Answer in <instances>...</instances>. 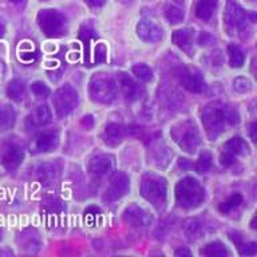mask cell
<instances>
[{
  "instance_id": "1",
  "label": "cell",
  "mask_w": 257,
  "mask_h": 257,
  "mask_svg": "<svg viewBox=\"0 0 257 257\" xmlns=\"http://www.w3.org/2000/svg\"><path fill=\"white\" fill-rule=\"evenodd\" d=\"M238 122V114L221 102L209 103L202 111V123L210 138H216L225 128Z\"/></svg>"
},
{
  "instance_id": "2",
  "label": "cell",
  "mask_w": 257,
  "mask_h": 257,
  "mask_svg": "<svg viewBox=\"0 0 257 257\" xmlns=\"http://www.w3.org/2000/svg\"><path fill=\"white\" fill-rule=\"evenodd\" d=\"M176 198L182 208H197L202 204L205 198L204 188L194 178L186 177L177 184Z\"/></svg>"
},
{
  "instance_id": "3",
  "label": "cell",
  "mask_w": 257,
  "mask_h": 257,
  "mask_svg": "<svg viewBox=\"0 0 257 257\" xmlns=\"http://www.w3.org/2000/svg\"><path fill=\"white\" fill-rule=\"evenodd\" d=\"M90 96L94 102L98 103H111L112 100L116 98V88L115 82L107 76L106 74H95L90 80Z\"/></svg>"
},
{
  "instance_id": "4",
  "label": "cell",
  "mask_w": 257,
  "mask_h": 257,
  "mask_svg": "<svg viewBox=\"0 0 257 257\" xmlns=\"http://www.w3.org/2000/svg\"><path fill=\"white\" fill-rule=\"evenodd\" d=\"M170 134L174 142L186 153H194L200 145L198 132L190 120H184V122L174 124Z\"/></svg>"
},
{
  "instance_id": "5",
  "label": "cell",
  "mask_w": 257,
  "mask_h": 257,
  "mask_svg": "<svg viewBox=\"0 0 257 257\" xmlns=\"http://www.w3.org/2000/svg\"><path fill=\"white\" fill-rule=\"evenodd\" d=\"M141 193L150 204L154 205L157 209H161L166 200L165 180L156 176L145 177L142 185H141Z\"/></svg>"
},
{
  "instance_id": "6",
  "label": "cell",
  "mask_w": 257,
  "mask_h": 257,
  "mask_svg": "<svg viewBox=\"0 0 257 257\" xmlns=\"http://www.w3.org/2000/svg\"><path fill=\"white\" fill-rule=\"evenodd\" d=\"M78 100L79 98H78V92L75 91V88L67 84L56 90L52 98V103H54L56 114L60 118H63L74 111V108L78 106Z\"/></svg>"
},
{
  "instance_id": "7",
  "label": "cell",
  "mask_w": 257,
  "mask_h": 257,
  "mask_svg": "<svg viewBox=\"0 0 257 257\" xmlns=\"http://www.w3.org/2000/svg\"><path fill=\"white\" fill-rule=\"evenodd\" d=\"M224 19L229 30L241 31L246 27L248 22L254 23L256 16H254V14H248L245 10H242L234 0H228Z\"/></svg>"
},
{
  "instance_id": "8",
  "label": "cell",
  "mask_w": 257,
  "mask_h": 257,
  "mask_svg": "<svg viewBox=\"0 0 257 257\" xmlns=\"http://www.w3.org/2000/svg\"><path fill=\"white\" fill-rule=\"evenodd\" d=\"M38 23L46 35L54 36L63 31L66 20L60 12L48 8V10H42L38 14Z\"/></svg>"
},
{
  "instance_id": "9",
  "label": "cell",
  "mask_w": 257,
  "mask_h": 257,
  "mask_svg": "<svg viewBox=\"0 0 257 257\" xmlns=\"http://www.w3.org/2000/svg\"><path fill=\"white\" fill-rule=\"evenodd\" d=\"M128 188H130L128 177L123 174V173H115L112 176L111 181H110L108 188L106 189V193H104L103 197L104 201L114 202V201L119 200L128 192Z\"/></svg>"
},
{
  "instance_id": "10",
  "label": "cell",
  "mask_w": 257,
  "mask_h": 257,
  "mask_svg": "<svg viewBox=\"0 0 257 257\" xmlns=\"http://www.w3.org/2000/svg\"><path fill=\"white\" fill-rule=\"evenodd\" d=\"M123 220L132 226H148L152 222V216L138 205H130L124 209Z\"/></svg>"
},
{
  "instance_id": "11",
  "label": "cell",
  "mask_w": 257,
  "mask_h": 257,
  "mask_svg": "<svg viewBox=\"0 0 257 257\" xmlns=\"http://www.w3.org/2000/svg\"><path fill=\"white\" fill-rule=\"evenodd\" d=\"M114 169V158L108 154H98L90 161L88 170L94 177H104L110 174Z\"/></svg>"
},
{
  "instance_id": "12",
  "label": "cell",
  "mask_w": 257,
  "mask_h": 257,
  "mask_svg": "<svg viewBox=\"0 0 257 257\" xmlns=\"http://www.w3.org/2000/svg\"><path fill=\"white\" fill-rule=\"evenodd\" d=\"M23 160V150L16 145H7L2 149L0 153V161L7 170L12 172L15 170Z\"/></svg>"
},
{
  "instance_id": "13",
  "label": "cell",
  "mask_w": 257,
  "mask_h": 257,
  "mask_svg": "<svg viewBox=\"0 0 257 257\" xmlns=\"http://www.w3.org/2000/svg\"><path fill=\"white\" fill-rule=\"evenodd\" d=\"M180 79L182 86L190 92L200 94L206 88V83H205V79L202 78V75L200 72L194 71V70H184L182 74H181Z\"/></svg>"
},
{
  "instance_id": "14",
  "label": "cell",
  "mask_w": 257,
  "mask_h": 257,
  "mask_svg": "<svg viewBox=\"0 0 257 257\" xmlns=\"http://www.w3.org/2000/svg\"><path fill=\"white\" fill-rule=\"evenodd\" d=\"M137 34L144 42L149 43H157L162 39V30L157 24H154L150 20H142L137 26Z\"/></svg>"
},
{
  "instance_id": "15",
  "label": "cell",
  "mask_w": 257,
  "mask_h": 257,
  "mask_svg": "<svg viewBox=\"0 0 257 257\" xmlns=\"http://www.w3.org/2000/svg\"><path fill=\"white\" fill-rule=\"evenodd\" d=\"M59 141L58 133L54 130H46V132L40 133L39 136L36 137L34 141V150L38 153H46L56 148Z\"/></svg>"
},
{
  "instance_id": "16",
  "label": "cell",
  "mask_w": 257,
  "mask_h": 257,
  "mask_svg": "<svg viewBox=\"0 0 257 257\" xmlns=\"http://www.w3.org/2000/svg\"><path fill=\"white\" fill-rule=\"evenodd\" d=\"M118 83H119L122 92L128 100H136L142 95V88H141L140 84L137 83L136 80L133 79L132 76H128L127 74H119Z\"/></svg>"
},
{
  "instance_id": "17",
  "label": "cell",
  "mask_w": 257,
  "mask_h": 257,
  "mask_svg": "<svg viewBox=\"0 0 257 257\" xmlns=\"http://www.w3.org/2000/svg\"><path fill=\"white\" fill-rule=\"evenodd\" d=\"M51 122V110L46 106H38V107L32 111L31 115H28L27 118V126L30 128L32 127H40Z\"/></svg>"
},
{
  "instance_id": "18",
  "label": "cell",
  "mask_w": 257,
  "mask_h": 257,
  "mask_svg": "<svg viewBox=\"0 0 257 257\" xmlns=\"http://www.w3.org/2000/svg\"><path fill=\"white\" fill-rule=\"evenodd\" d=\"M193 38H194V30L192 28H181L173 32L172 35L173 43L185 51H189V48L192 47Z\"/></svg>"
},
{
  "instance_id": "19",
  "label": "cell",
  "mask_w": 257,
  "mask_h": 257,
  "mask_svg": "<svg viewBox=\"0 0 257 257\" xmlns=\"http://www.w3.org/2000/svg\"><path fill=\"white\" fill-rule=\"evenodd\" d=\"M224 153H226L230 157H237V156H245L249 153V148L246 142L240 137H234L232 140H229L224 146Z\"/></svg>"
},
{
  "instance_id": "20",
  "label": "cell",
  "mask_w": 257,
  "mask_h": 257,
  "mask_svg": "<svg viewBox=\"0 0 257 257\" xmlns=\"http://www.w3.org/2000/svg\"><path fill=\"white\" fill-rule=\"evenodd\" d=\"M124 136V127L118 123H108L104 127V142L110 146H115L122 141Z\"/></svg>"
},
{
  "instance_id": "21",
  "label": "cell",
  "mask_w": 257,
  "mask_h": 257,
  "mask_svg": "<svg viewBox=\"0 0 257 257\" xmlns=\"http://www.w3.org/2000/svg\"><path fill=\"white\" fill-rule=\"evenodd\" d=\"M15 110L10 104H0V132H6L15 123Z\"/></svg>"
},
{
  "instance_id": "22",
  "label": "cell",
  "mask_w": 257,
  "mask_h": 257,
  "mask_svg": "<svg viewBox=\"0 0 257 257\" xmlns=\"http://www.w3.org/2000/svg\"><path fill=\"white\" fill-rule=\"evenodd\" d=\"M56 174H58L56 168L52 164H43L35 169L36 178H38L40 182H44V184L51 182V181L56 177Z\"/></svg>"
},
{
  "instance_id": "23",
  "label": "cell",
  "mask_w": 257,
  "mask_h": 257,
  "mask_svg": "<svg viewBox=\"0 0 257 257\" xmlns=\"http://www.w3.org/2000/svg\"><path fill=\"white\" fill-rule=\"evenodd\" d=\"M217 2L216 0H200L196 6V15L200 19L208 20L212 18L213 11L216 10Z\"/></svg>"
},
{
  "instance_id": "24",
  "label": "cell",
  "mask_w": 257,
  "mask_h": 257,
  "mask_svg": "<svg viewBox=\"0 0 257 257\" xmlns=\"http://www.w3.org/2000/svg\"><path fill=\"white\" fill-rule=\"evenodd\" d=\"M24 92H26V86L22 80L14 79L12 82H10L7 87V94L11 99L20 102L24 98Z\"/></svg>"
},
{
  "instance_id": "25",
  "label": "cell",
  "mask_w": 257,
  "mask_h": 257,
  "mask_svg": "<svg viewBox=\"0 0 257 257\" xmlns=\"http://www.w3.org/2000/svg\"><path fill=\"white\" fill-rule=\"evenodd\" d=\"M201 254L209 257H225L228 256V250L224 246V244H221L220 241H214L210 242L201 250Z\"/></svg>"
},
{
  "instance_id": "26",
  "label": "cell",
  "mask_w": 257,
  "mask_h": 257,
  "mask_svg": "<svg viewBox=\"0 0 257 257\" xmlns=\"http://www.w3.org/2000/svg\"><path fill=\"white\" fill-rule=\"evenodd\" d=\"M202 230V225L197 218H188L184 222V232L189 238H196Z\"/></svg>"
},
{
  "instance_id": "27",
  "label": "cell",
  "mask_w": 257,
  "mask_h": 257,
  "mask_svg": "<svg viewBox=\"0 0 257 257\" xmlns=\"http://www.w3.org/2000/svg\"><path fill=\"white\" fill-rule=\"evenodd\" d=\"M228 54H229V62H230V66L232 67H241L244 64V54L240 50V47H237L234 44L229 46L228 47Z\"/></svg>"
},
{
  "instance_id": "28",
  "label": "cell",
  "mask_w": 257,
  "mask_h": 257,
  "mask_svg": "<svg viewBox=\"0 0 257 257\" xmlns=\"http://www.w3.org/2000/svg\"><path fill=\"white\" fill-rule=\"evenodd\" d=\"M133 74L138 78L142 82H149V80H152L153 78V70L149 67L148 64L140 63V64H134L132 68Z\"/></svg>"
},
{
  "instance_id": "29",
  "label": "cell",
  "mask_w": 257,
  "mask_h": 257,
  "mask_svg": "<svg viewBox=\"0 0 257 257\" xmlns=\"http://www.w3.org/2000/svg\"><path fill=\"white\" fill-rule=\"evenodd\" d=\"M242 204V196H241L240 193H236V194H233L228 198V200H225L222 204L220 205V210L222 213H229L230 210H233L237 206H240Z\"/></svg>"
},
{
  "instance_id": "30",
  "label": "cell",
  "mask_w": 257,
  "mask_h": 257,
  "mask_svg": "<svg viewBox=\"0 0 257 257\" xmlns=\"http://www.w3.org/2000/svg\"><path fill=\"white\" fill-rule=\"evenodd\" d=\"M166 18L172 24L181 23L184 20V11L177 6H168L166 7Z\"/></svg>"
},
{
  "instance_id": "31",
  "label": "cell",
  "mask_w": 257,
  "mask_h": 257,
  "mask_svg": "<svg viewBox=\"0 0 257 257\" xmlns=\"http://www.w3.org/2000/svg\"><path fill=\"white\" fill-rule=\"evenodd\" d=\"M210 166H212V156H210L209 152H204L200 156L198 161H197L196 170L198 173H204L206 170H209Z\"/></svg>"
},
{
  "instance_id": "32",
  "label": "cell",
  "mask_w": 257,
  "mask_h": 257,
  "mask_svg": "<svg viewBox=\"0 0 257 257\" xmlns=\"http://www.w3.org/2000/svg\"><path fill=\"white\" fill-rule=\"evenodd\" d=\"M233 87L238 92H246L250 88V82L244 76H238L233 80Z\"/></svg>"
},
{
  "instance_id": "33",
  "label": "cell",
  "mask_w": 257,
  "mask_h": 257,
  "mask_svg": "<svg viewBox=\"0 0 257 257\" xmlns=\"http://www.w3.org/2000/svg\"><path fill=\"white\" fill-rule=\"evenodd\" d=\"M31 90L32 92L35 94V95L38 96H48L50 95V88L46 86V83H43V82H34V83L31 84Z\"/></svg>"
},
{
  "instance_id": "34",
  "label": "cell",
  "mask_w": 257,
  "mask_h": 257,
  "mask_svg": "<svg viewBox=\"0 0 257 257\" xmlns=\"http://www.w3.org/2000/svg\"><path fill=\"white\" fill-rule=\"evenodd\" d=\"M256 252H257L256 242H249V244H245L240 250V253L242 254V256H254Z\"/></svg>"
},
{
  "instance_id": "35",
  "label": "cell",
  "mask_w": 257,
  "mask_h": 257,
  "mask_svg": "<svg viewBox=\"0 0 257 257\" xmlns=\"http://www.w3.org/2000/svg\"><path fill=\"white\" fill-rule=\"evenodd\" d=\"M84 2H86L90 7L95 8V10L96 8H100L104 3H106V0H84Z\"/></svg>"
},
{
  "instance_id": "36",
  "label": "cell",
  "mask_w": 257,
  "mask_h": 257,
  "mask_svg": "<svg viewBox=\"0 0 257 257\" xmlns=\"http://www.w3.org/2000/svg\"><path fill=\"white\" fill-rule=\"evenodd\" d=\"M82 124L87 128H91L94 126V118L91 115H84L83 119H82Z\"/></svg>"
},
{
  "instance_id": "37",
  "label": "cell",
  "mask_w": 257,
  "mask_h": 257,
  "mask_svg": "<svg viewBox=\"0 0 257 257\" xmlns=\"http://www.w3.org/2000/svg\"><path fill=\"white\" fill-rule=\"evenodd\" d=\"M176 256L177 257H189V256H192V253H190V250H188V249H184V248H181L178 249V250H176Z\"/></svg>"
},
{
  "instance_id": "38",
  "label": "cell",
  "mask_w": 257,
  "mask_h": 257,
  "mask_svg": "<svg viewBox=\"0 0 257 257\" xmlns=\"http://www.w3.org/2000/svg\"><path fill=\"white\" fill-rule=\"evenodd\" d=\"M249 133H250V138H252V141H256V123H254V122L250 124Z\"/></svg>"
},
{
  "instance_id": "39",
  "label": "cell",
  "mask_w": 257,
  "mask_h": 257,
  "mask_svg": "<svg viewBox=\"0 0 257 257\" xmlns=\"http://www.w3.org/2000/svg\"><path fill=\"white\" fill-rule=\"evenodd\" d=\"M4 34V23H3V20L0 19V36L3 35Z\"/></svg>"
},
{
  "instance_id": "40",
  "label": "cell",
  "mask_w": 257,
  "mask_h": 257,
  "mask_svg": "<svg viewBox=\"0 0 257 257\" xmlns=\"http://www.w3.org/2000/svg\"><path fill=\"white\" fill-rule=\"evenodd\" d=\"M11 3H15V4H19V3H23L24 0H10Z\"/></svg>"
},
{
  "instance_id": "41",
  "label": "cell",
  "mask_w": 257,
  "mask_h": 257,
  "mask_svg": "<svg viewBox=\"0 0 257 257\" xmlns=\"http://www.w3.org/2000/svg\"><path fill=\"white\" fill-rule=\"evenodd\" d=\"M120 3H128V2H132V0H119Z\"/></svg>"
},
{
  "instance_id": "42",
  "label": "cell",
  "mask_w": 257,
  "mask_h": 257,
  "mask_svg": "<svg viewBox=\"0 0 257 257\" xmlns=\"http://www.w3.org/2000/svg\"><path fill=\"white\" fill-rule=\"evenodd\" d=\"M172 2H176V3H184V0H172Z\"/></svg>"
},
{
  "instance_id": "43",
  "label": "cell",
  "mask_w": 257,
  "mask_h": 257,
  "mask_svg": "<svg viewBox=\"0 0 257 257\" xmlns=\"http://www.w3.org/2000/svg\"><path fill=\"white\" fill-rule=\"evenodd\" d=\"M252 2H253V0H252Z\"/></svg>"
}]
</instances>
